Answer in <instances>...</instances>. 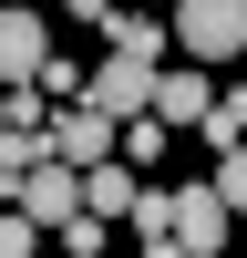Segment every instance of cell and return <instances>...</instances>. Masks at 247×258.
<instances>
[{"instance_id":"obj_1","label":"cell","mask_w":247,"mask_h":258,"mask_svg":"<svg viewBox=\"0 0 247 258\" xmlns=\"http://www.w3.org/2000/svg\"><path fill=\"white\" fill-rule=\"evenodd\" d=\"M175 52L185 62H247V0H175Z\"/></svg>"},{"instance_id":"obj_2","label":"cell","mask_w":247,"mask_h":258,"mask_svg":"<svg viewBox=\"0 0 247 258\" xmlns=\"http://www.w3.org/2000/svg\"><path fill=\"white\" fill-rule=\"evenodd\" d=\"M226 227H237V207H226V186L206 176V186H185V197H175V227H165V258H216V248H226Z\"/></svg>"},{"instance_id":"obj_3","label":"cell","mask_w":247,"mask_h":258,"mask_svg":"<svg viewBox=\"0 0 247 258\" xmlns=\"http://www.w3.org/2000/svg\"><path fill=\"white\" fill-rule=\"evenodd\" d=\"M155 73L165 62H144V52H113V62H93V83H82V103H103V114H155Z\"/></svg>"},{"instance_id":"obj_4","label":"cell","mask_w":247,"mask_h":258,"mask_svg":"<svg viewBox=\"0 0 247 258\" xmlns=\"http://www.w3.org/2000/svg\"><path fill=\"white\" fill-rule=\"evenodd\" d=\"M11 197H21V207H31V217H41V227H62V217H82V207H93V197H82V165H62V155H41V165H31V176H21V186H11Z\"/></svg>"},{"instance_id":"obj_5","label":"cell","mask_w":247,"mask_h":258,"mask_svg":"<svg viewBox=\"0 0 247 258\" xmlns=\"http://www.w3.org/2000/svg\"><path fill=\"white\" fill-rule=\"evenodd\" d=\"M41 62H52V31H41V11L0 0V83H41Z\"/></svg>"},{"instance_id":"obj_6","label":"cell","mask_w":247,"mask_h":258,"mask_svg":"<svg viewBox=\"0 0 247 258\" xmlns=\"http://www.w3.org/2000/svg\"><path fill=\"white\" fill-rule=\"evenodd\" d=\"M206 103H216L206 62H165V73H155V114L175 124V135H196V124H206Z\"/></svg>"},{"instance_id":"obj_7","label":"cell","mask_w":247,"mask_h":258,"mask_svg":"<svg viewBox=\"0 0 247 258\" xmlns=\"http://www.w3.org/2000/svg\"><path fill=\"white\" fill-rule=\"evenodd\" d=\"M93 31L113 41V52H144V62H165V41H175V31H165V21H134V11H103Z\"/></svg>"},{"instance_id":"obj_8","label":"cell","mask_w":247,"mask_h":258,"mask_svg":"<svg viewBox=\"0 0 247 258\" xmlns=\"http://www.w3.org/2000/svg\"><path fill=\"white\" fill-rule=\"evenodd\" d=\"M196 135L216 145V155H226V145H247V93H216V103H206V124H196Z\"/></svg>"},{"instance_id":"obj_9","label":"cell","mask_w":247,"mask_h":258,"mask_svg":"<svg viewBox=\"0 0 247 258\" xmlns=\"http://www.w3.org/2000/svg\"><path fill=\"white\" fill-rule=\"evenodd\" d=\"M165 135H175L165 114H124V145H113V155H134V165H155V155H165Z\"/></svg>"},{"instance_id":"obj_10","label":"cell","mask_w":247,"mask_h":258,"mask_svg":"<svg viewBox=\"0 0 247 258\" xmlns=\"http://www.w3.org/2000/svg\"><path fill=\"white\" fill-rule=\"evenodd\" d=\"M165 227H175V197H155V186H144V197H134V238L155 248V258H165Z\"/></svg>"},{"instance_id":"obj_11","label":"cell","mask_w":247,"mask_h":258,"mask_svg":"<svg viewBox=\"0 0 247 258\" xmlns=\"http://www.w3.org/2000/svg\"><path fill=\"white\" fill-rule=\"evenodd\" d=\"M31 248H41V217L11 197V207H0V258H31Z\"/></svg>"},{"instance_id":"obj_12","label":"cell","mask_w":247,"mask_h":258,"mask_svg":"<svg viewBox=\"0 0 247 258\" xmlns=\"http://www.w3.org/2000/svg\"><path fill=\"white\" fill-rule=\"evenodd\" d=\"M82 83H93L82 62H41V93H52V103H82Z\"/></svg>"},{"instance_id":"obj_13","label":"cell","mask_w":247,"mask_h":258,"mask_svg":"<svg viewBox=\"0 0 247 258\" xmlns=\"http://www.w3.org/2000/svg\"><path fill=\"white\" fill-rule=\"evenodd\" d=\"M216 186H226V207L247 217V145H226V155H216Z\"/></svg>"},{"instance_id":"obj_14","label":"cell","mask_w":247,"mask_h":258,"mask_svg":"<svg viewBox=\"0 0 247 258\" xmlns=\"http://www.w3.org/2000/svg\"><path fill=\"white\" fill-rule=\"evenodd\" d=\"M62 11H72V21H103V11H113V0H62Z\"/></svg>"},{"instance_id":"obj_15","label":"cell","mask_w":247,"mask_h":258,"mask_svg":"<svg viewBox=\"0 0 247 258\" xmlns=\"http://www.w3.org/2000/svg\"><path fill=\"white\" fill-rule=\"evenodd\" d=\"M0 207H11V176H0Z\"/></svg>"},{"instance_id":"obj_16","label":"cell","mask_w":247,"mask_h":258,"mask_svg":"<svg viewBox=\"0 0 247 258\" xmlns=\"http://www.w3.org/2000/svg\"><path fill=\"white\" fill-rule=\"evenodd\" d=\"M165 11H175V0H165Z\"/></svg>"}]
</instances>
